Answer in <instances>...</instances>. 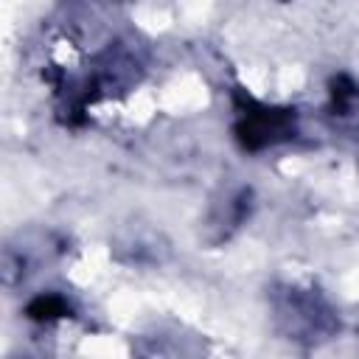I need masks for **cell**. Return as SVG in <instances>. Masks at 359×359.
<instances>
[{
  "label": "cell",
  "mask_w": 359,
  "mask_h": 359,
  "mask_svg": "<svg viewBox=\"0 0 359 359\" xmlns=\"http://www.w3.org/2000/svg\"><path fill=\"white\" fill-rule=\"evenodd\" d=\"M67 314H70V306L59 294H39L28 303V317L36 323H50V320H59Z\"/></svg>",
  "instance_id": "7a4b0ae2"
},
{
  "label": "cell",
  "mask_w": 359,
  "mask_h": 359,
  "mask_svg": "<svg viewBox=\"0 0 359 359\" xmlns=\"http://www.w3.org/2000/svg\"><path fill=\"white\" fill-rule=\"evenodd\" d=\"M292 135H294V109H275L255 101H247L236 123V137L250 151H258Z\"/></svg>",
  "instance_id": "6da1fadb"
}]
</instances>
